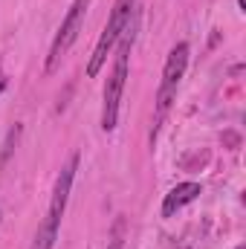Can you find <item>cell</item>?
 <instances>
[{"label":"cell","mask_w":246,"mask_h":249,"mask_svg":"<svg viewBox=\"0 0 246 249\" xmlns=\"http://www.w3.org/2000/svg\"><path fill=\"white\" fill-rule=\"evenodd\" d=\"M6 87H9V75H6V72H3V70H0V93H3V90H6Z\"/></svg>","instance_id":"7"},{"label":"cell","mask_w":246,"mask_h":249,"mask_svg":"<svg viewBox=\"0 0 246 249\" xmlns=\"http://www.w3.org/2000/svg\"><path fill=\"white\" fill-rule=\"evenodd\" d=\"M188 55H191V47H188L185 41H180V44L171 47V53H168V58H165L162 81H159V87H157V110H154V133H151V139H157L159 124L168 116V110H171V105H174V99H177V90H180L183 75H185V70H188Z\"/></svg>","instance_id":"3"},{"label":"cell","mask_w":246,"mask_h":249,"mask_svg":"<svg viewBox=\"0 0 246 249\" xmlns=\"http://www.w3.org/2000/svg\"><path fill=\"white\" fill-rule=\"evenodd\" d=\"M235 249H246V247H244V244H238V247H235Z\"/></svg>","instance_id":"10"},{"label":"cell","mask_w":246,"mask_h":249,"mask_svg":"<svg viewBox=\"0 0 246 249\" xmlns=\"http://www.w3.org/2000/svg\"><path fill=\"white\" fill-rule=\"evenodd\" d=\"M133 29H136V18L127 23L122 38L113 47V67L107 72L105 90H102V130L113 133L119 124V107H122L124 84H127V72H130V50H133Z\"/></svg>","instance_id":"1"},{"label":"cell","mask_w":246,"mask_h":249,"mask_svg":"<svg viewBox=\"0 0 246 249\" xmlns=\"http://www.w3.org/2000/svg\"><path fill=\"white\" fill-rule=\"evenodd\" d=\"M0 223H3V212H0Z\"/></svg>","instance_id":"11"},{"label":"cell","mask_w":246,"mask_h":249,"mask_svg":"<svg viewBox=\"0 0 246 249\" xmlns=\"http://www.w3.org/2000/svg\"><path fill=\"white\" fill-rule=\"evenodd\" d=\"M238 6H241V12H246V0H238Z\"/></svg>","instance_id":"9"},{"label":"cell","mask_w":246,"mask_h":249,"mask_svg":"<svg viewBox=\"0 0 246 249\" xmlns=\"http://www.w3.org/2000/svg\"><path fill=\"white\" fill-rule=\"evenodd\" d=\"M133 18H136V0H116V3H113V9H110V15H107V23H105L102 35H99V41H96V47H93L90 61H87V78H96V75L102 72V67L107 64V55L113 53L116 41L122 38V32L127 29V23H130Z\"/></svg>","instance_id":"4"},{"label":"cell","mask_w":246,"mask_h":249,"mask_svg":"<svg viewBox=\"0 0 246 249\" xmlns=\"http://www.w3.org/2000/svg\"><path fill=\"white\" fill-rule=\"evenodd\" d=\"M78 162H81V157L72 154V157L61 165V171H58V177H55V186H53V197H50L47 217L41 220V226H38V232H35L32 249H53L55 247L58 232H61L64 212H67V203H70V191H72V183H75Z\"/></svg>","instance_id":"2"},{"label":"cell","mask_w":246,"mask_h":249,"mask_svg":"<svg viewBox=\"0 0 246 249\" xmlns=\"http://www.w3.org/2000/svg\"><path fill=\"white\" fill-rule=\"evenodd\" d=\"M87 9H90V0H72V3H70V9H67V15H64V20H61V26H58V32H55L53 44H50L47 61H44V72H47V75H53V72L61 67L64 55H67L70 47L78 41V35H81V29H84Z\"/></svg>","instance_id":"5"},{"label":"cell","mask_w":246,"mask_h":249,"mask_svg":"<svg viewBox=\"0 0 246 249\" xmlns=\"http://www.w3.org/2000/svg\"><path fill=\"white\" fill-rule=\"evenodd\" d=\"M200 194H203V186H200V183H194V180L177 183V186L162 197V209H159V214H162V217H174L180 209H185L188 203H194Z\"/></svg>","instance_id":"6"},{"label":"cell","mask_w":246,"mask_h":249,"mask_svg":"<svg viewBox=\"0 0 246 249\" xmlns=\"http://www.w3.org/2000/svg\"><path fill=\"white\" fill-rule=\"evenodd\" d=\"M107 249H122V241H119V238H113V244H110Z\"/></svg>","instance_id":"8"}]
</instances>
